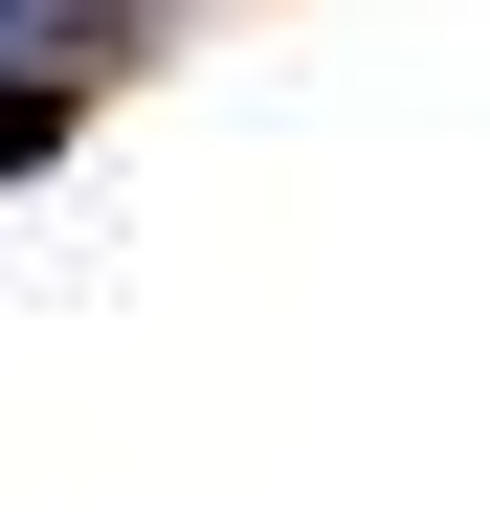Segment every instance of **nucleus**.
I'll return each instance as SVG.
<instances>
[{
  "instance_id": "f257e3e1",
  "label": "nucleus",
  "mask_w": 490,
  "mask_h": 512,
  "mask_svg": "<svg viewBox=\"0 0 490 512\" xmlns=\"http://www.w3.org/2000/svg\"><path fill=\"white\" fill-rule=\"evenodd\" d=\"M67 134H90V90H67V67H0V179H45Z\"/></svg>"
},
{
  "instance_id": "f03ea898",
  "label": "nucleus",
  "mask_w": 490,
  "mask_h": 512,
  "mask_svg": "<svg viewBox=\"0 0 490 512\" xmlns=\"http://www.w3.org/2000/svg\"><path fill=\"white\" fill-rule=\"evenodd\" d=\"M23 23H67V0H0V45H23Z\"/></svg>"
}]
</instances>
